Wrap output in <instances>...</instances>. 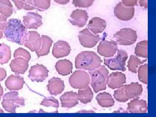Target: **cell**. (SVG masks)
Returning <instances> with one entry per match:
<instances>
[{"instance_id":"obj_42","label":"cell","mask_w":156,"mask_h":117,"mask_svg":"<svg viewBox=\"0 0 156 117\" xmlns=\"http://www.w3.org/2000/svg\"><path fill=\"white\" fill-rule=\"evenodd\" d=\"M4 113V111L2 109L0 108V113Z\"/></svg>"},{"instance_id":"obj_7","label":"cell","mask_w":156,"mask_h":117,"mask_svg":"<svg viewBox=\"0 0 156 117\" xmlns=\"http://www.w3.org/2000/svg\"><path fill=\"white\" fill-rule=\"evenodd\" d=\"M115 40L118 44L129 46L134 44L137 40L136 31L132 29H122L117 32L114 35Z\"/></svg>"},{"instance_id":"obj_2","label":"cell","mask_w":156,"mask_h":117,"mask_svg":"<svg viewBox=\"0 0 156 117\" xmlns=\"http://www.w3.org/2000/svg\"><path fill=\"white\" fill-rule=\"evenodd\" d=\"M5 34L9 41L20 45L23 44L26 36L25 27L20 20L16 19L9 20Z\"/></svg>"},{"instance_id":"obj_15","label":"cell","mask_w":156,"mask_h":117,"mask_svg":"<svg viewBox=\"0 0 156 117\" xmlns=\"http://www.w3.org/2000/svg\"><path fill=\"white\" fill-rule=\"evenodd\" d=\"M28 62L25 58L17 57L11 61L10 67L11 71L16 74H23L28 69Z\"/></svg>"},{"instance_id":"obj_26","label":"cell","mask_w":156,"mask_h":117,"mask_svg":"<svg viewBox=\"0 0 156 117\" xmlns=\"http://www.w3.org/2000/svg\"><path fill=\"white\" fill-rule=\"evenodd\" d=\"M43 40L42 47L36 52L37 56L38 57L48 55L50 52V48L53 43V41L51 38L47 36H43Z\"/></svg>"},{"instance_id":"obj_32","label":"cell","mask_w":156,"mask_h":117,"mask_svg":"<svg viewBox=\"0 0 156 117\" xmlns=\"http://www.w3.org/2000/svg\"><path fill=\"white\" fill-rule=\"evenodd\" d=\"M41 105L47 107H53L57 108L59 106L58 100L53 97L45 98L41 102Z\"/></svg>"},{"instance_id":"obj_11","label":"cell","mask_w":156,"mask_h":117,"mask_svg":"<svg viewBox=\"0 0 156 117\" xmlns=\"http://www.w3.org/2000/svg\"><path fill=\"white\" fill-rule=\"evenodd\" d=\"M117 50L118 44L113 41H101L97 48L98 53L99 55L108 58L114 56Z\"/></svg>"},{"instance_id":"obj_1","label":"cell","mask_w":156,"mask_h":117,"mask_svg":"<svg viewBox=\"0 0 156 117\" xmlns=\"http://www.w3.org/2000/svg\"><path fill=\"white\" fill-rule=\"evenodd\" d=\"M102 62L100 56L95 52L84 51L76 57L75 67L77 69L92 71L100 67Z\"/></svg>"},{"instance_id":"obj_30","label":"cell","mask_w":156,"mask_h":117,"mask_svg":"<svg viewBox=\"0 0 156 117\" xmlns=\"http://www.w3.org/2000/svg\"><path fill=\"white\" fill-rule=\"evenodd\" d=\"M24 22L27 27L29 29H37L42 25L41 18L37 16H32L26 17Z\"/></svg>"},{"instance_id":"obj_9","label":"cell","mask_w":156,"mask_h":117,"mask_svg":"<svg viewBox=\"0 0 156 117\" xmlns=\"http://www.w3.org/2000/svg\"><path fill=\"white\" fill-rule=\"evenodd\" d=\"M78 37L81 45L87 48H93L101 40L98 35L92 33L87 28L80 32Z\"/></svg>"},{"instance_id":"obj_36","label":"cell","mask_w":156,"mask_h":117,"mask_svg":"<svg viewBox=\"0 0 156 117\" xmlns=\"http://www.w3.org/2000/svg\"><path fill=\"white\" fill-rule=\"evenodd\" d=\"M7 76V73L5 69L2 68H0V81H3Z\"/></svg>"},{"instance_id":"obj_28","label":"cell","mask_w":156,"mask_h":117,"mask_svg":"<svg viewBox=\"0 0 156 117\" xmlns=\"http://www.w3.org/2000/svg\"><path fill=\"white\" fill-rule=\"evenodd\" d=\"M148 42L143 41L137 43L135 48V54L139 57L147 58L148 57Z\"/></svg>"},{"instance_id":"obj_39","label":"cell","mask_w":156,"mask_h":117,"mask_svg":"<svg viewBox=\"0 0 156 117\" xmlns=\"http://www.w3.org/2000/svg\"><path fill=\"white\" fill-rule=\"evenodd\" d=\"M3 93H4L3 89L2 86H1V84H0V101L1 100L2 97Z\"/></svg>"},{"instance_id":"obj_16","label":"cell","mask_w":156,"mask_h":117,"mask_svg":"<svg viewBox=\"0 0 156 117\" xmlns=\"http://www.w3.org/2000/svg\"><path fill=\"white\" fill-rule=\"evenodd\" d=\"M128 110L131 113H146L147 103L145 100L135 98L128 103Z\"/></svg>"},{"instance_id":"obj_6","label":"cell","mask_w":156,"mask_h":117,"mask_svg":"<svg viewBox=\"0 0 156 117\" xmlns=\"http://www.w3.org/2000/svg\"><path fill=\"white\" fill-rule=\"evenodd\" d=\"M128 58V53L123 50H118L116 56L113 58H104V64L112 70L126 71V62Z\"/></svg>"},{"instance_id":"obj_20","label":"cell","mask_w":156,"mask_h":117,"mask_svg":"<svg viewBox=\"0 0 156 117\" xmlns=\"http://www.w3.org/2000/svg\"><path fill=\"white\" fill-rule=\"evenodd\" d=\"M64 88V81L60 78H53L48 81V89L51 95H59L63 92Z\"/></svg>"},{"instance_id":"obj_5","label":"cell","mask_w":156,"mask_h":117,"mask_svg":"<svg viewBox=\"0 0 156 117\" xmlns=\"http://www.w3.org/2000/svg\"><path fill=\"white\" fill-rule=\"evenodd\" d=\"M2 104L6 111L15 113L17 108L24 106L25 100L23 98L19 97L18 92L12 91L4 95Z\"/></svg>"},{"instance_id":"obj_38","label":"cell","mask_w":156,"mask_h":117,"mask_svg":"<svg viewBox=\"0 0 156 117\" xmlns=\"http://www.w3.org/2000/svg\"><path fill=\"white\" fill-rule=\"evenodd\" d=\"M147 0H139V3L140 6L144 9H147Z\"/></svg>"},{"instance_id":"obj_23","label":"cell","mask_w":156,"mask_h":117,"mask_svg":"<svg viewBox=\"0 0 156 117\" xmlns=\"http://www.w3.org/2000/svg\"><path fill=\"white\" fill-rule=\"evenodd\" d=\"M55 68L59 74L63 76H67L72 71L73 63L68 59H61L56 62Z\"/></svg>"},{"instance_id":"obj_22","label":"cell","mask_w":156,"mask_h":117,"mask_svg":"<svg viewBox=\"0 0 156 117\" xmlns=\"http://www.w3.org/2000/svg\"><path fill=\"white\" fill-rule=\"evenodd\" d=\"M106 27V21L98 17L92 18L88 24L89 30L95 34L103 32Z\"/></svg>"},{"instance_id":"obj_8","label":"cell","mask_w":156,"mask_h":117,"mask_svg":"<svg viewBox=\"0 0 156 117\" xmlns=\"http://www.w3.org/2000/svg\"><path fill=\"white\" fill-rule=\"evenodd\" d=\"M69 83L71 86L74 89H83L90 84V76L85 71H75L70 77Z\"/></svg>"},{"instance_id":"obj_19","label":"cell","mask_w":156,"mask_h":117,"mask_svg":"<svg viewBox=\"0 0 156 117\" xmlns=\"http://www.w3.org/2000/svg\"><path fill=\"white\" fill-rule=\"evenodd\" d=\"M60 101L62 107H73L79 103L77 93L73 91L65 92L60 97Z\"/></svg>"},{"instance_id":"obj_17","label":"cell","mask_w":156,"mask_h":117,"mask_svg":"<svg viewBox=\"0 0 156 117\" xmlns=\"http://www.w3.org/2000/svg\"><path fill=\"white\" fill-rule=\"evenodd\" d=\"M89 16L87 11L83 10H76L71 15L70 22L73 25L79 27H83L86 25Z\"/></svg>"},{"instance_id":"obj_13","label":"cell","mask_w":156,"mask_h":117,"mask_svg":"<svg viewBox=\"0 0 156 117\" xmlns=\"http://www.w3.org/2000/svg\"><path fill=\"white\" fill-rule=\"evenodd\" d=\"M24 45L32 52L40 50L41 45V39L40 35L34 31L29 32L24 39Z\"/></svg>"},{"instance_id":"obj_37","label":"cell","mask_w":156,"mask_h":117,"mask_svg":"<svg viewBox=\"0 0 156 117\" xmlns=\"http://www.w3.org/2000/svg\"><path fill=\"white\" fill-rule=\"evenodd\" d=\"M6 25V19L0 17V29L4 30L5 28Z\"/></svg>"},{"instance_id":"obj_4","label":"cell","mask_w":156,"mask_h":117,"mask_svg":"<svg viewBox=\"0 0 156 117\" xmlns=\"http://www.w3.org/2000/svg\"><path fill=\"white\" fill-rule=\"evenodd\" d=\"M91 77V86L95 93L106 89L107 81L109 71L106 67L101 66L98 68L89 71Z\"/></svg>"},{"instance_id":"obj_24","label":"cell","mask_w":156,"mask_h":117,"mask_svg":"<svg viewBox=\"0 0 156 117\" xmlns=\"http://www.w3.org/2000/svg\"><path fill=\"white\" fill-rule=\"evenodd\" d=\"M98 103L104 108L111 107L115 104V101L111 95L106 92L99 93L96 97Z\"/></svg>"},{"instance_id":"obj_25","label":"cell","mask_w":156,"mask_h":117,"mask_svg":"<svg viewBox=\"0 0 156 117\" xmlns=\"http://www.w3.org/2000/svg\"><path fill=\"white\" fill-rule=\"evenodd\" d=\"M77 94L79 100L84 104L91 102L93 97V92L89 86L83 89H79Z\"/></svg>"},{"instance_id":"obj_33","label":"cell","mask_w":156,"mask_h":117,"mask_svg":"<svg viewBox=\"0 0 156 117\" xmlns=\"http://www.w3.org/2000/svg\"><path fill=\"white\" fill-rule=\"evenodd\" d=\"M14 58L17 57H21L25 58L28 62L31 59V55L30 53H29L28 51L26 50L23 49V48H19L15 50L14 54Z\"/></svg>"},{"instance_id":"obj_21","label":"cell","mask_w":156,"mask_h":117,"mask_svg":"<svg viewBox=\"0 0 156 117\" xmlns=\"http://www.w3.org/2000/svg\"><path fill=\"white\" fill-rule=\"evenodd\" d=\"M24 83V79L22 77L11 75L7 78L5 85L9 90L15 91L22 89Z\"/></svg>"},{"instance_id":"obj_29","label":"cell","mask_w":156,"mask_h":117,"mask_svg":"<svg viewBox=\"0 0 156 117\" xmlns=\"http://www.w3.org/2000/svg\"><path fill=\"white\" fill-rule=\"evenodd\" d=\"M146 61V60H141L136 56L131 55L128 62V70L131 72L136 73L137 68L139 65L143 64Z\"/></svg>"},{"instance_id":"obj_35","label":"cell","mask_w":156,"mask_h":117,"mask_svg":"<svg viewBox=\"0 0 156 117\" xmlns=\"http://www.w3.org/2000/svg\"><path fill=\"white\" fill-rule=\"evenodd\" d=\"M124 5L129 7H134L137 4L138 0H121Z\"/></svg>"},{"instance_id":"obj_41","label":"cell","mask_w":156,"mask_h":117,"mask_svg":"<svg viewBox=\"0 0 156 117\" xmlns=\"http://www.w3.org/2000/svg\"><path fill=\"white\" fill-rule=\"evenodd\" d=\"M3 34L2 32L0 31V39L2 38V37Z\"/></svg>"},{"instance_id":"obj_14","label":"cell","mask_w":156,"mask_h":117,"mask_svg":"<svg viewBox=\"0 0 156 117\" xmlns=\"http://www.w3.org/2000/svg\"><path fill=\"white\" fill-rule=\"evenodd\" d=\"M126 82V76L121 72L112 73L108 76L107 84L109 88L112 89H118Z\"/></svg>"},{"instance_id":"obj_3","label":"cell","mask_w":156,"mask_h":117,"mask_svg":"<svg viewBox=\"0 0 156 117\" xmlns=\"http://www.w3.org/2000/svg\"><path fill=\"white\" fill-rule=\"evenodd\" d=\"M118 89L115 91L114 96L116 100L122 102L138 97L143 92L142 86L138 83L123 85Z\"/></svg>"},{"instance_id":"obj_18","label":"cell","mask_w":156,"mask_h":117,"mask_svg":"<svg viewBox=\"0 0 156 117\" xmlns=\"http://www.w3.org/2000/svg\"><path fill=\"white\" fill-rule=\"evenodd\" d=\"M70 50V47L68 43L60 41L54 44L52 54L56 58H62L67 56Z\"/></svg>"},{"instance_id":"obj_27","label":"cell","mask_w":156,"mask_h":117,"mask_svg":"<svg viewBox=\"0 0 156 117\" xmlns=\"http://www.w3.org/2000/svg\"><path fill=\"white\" fill-rule=\"evenodd\" d=\"M11 50L10 47L5 44H0V64L8 63L11 58Z\"/></svg>"},{"instance_id":"obj_40","label":"cell","mask_w":156,"mask_h":117,"mask_svg":"<svg viewBox=\"0 0 156 117\" xmlns=\"http://www.w3.org/2000/svg\"><path fill=\"white\" fill-rule=\"evenodd\" d=\"M56 1L60 4H64L67 3L69 0H56Z\"/></svg>"},{"instance_id":"obj_12","label":"cell","mask_w":156,"mask_h":117,"mask_svg":"<svg viewBox=\"0 0 156 117\" xmlns=\"http://www.w3.org/2000/svg\"><path fill=\"white\" fill-rule=\"evenodd\" d=\"M115 16L122 21H128L134 17L135 9L134 7H127L122 2L118 3L114 11Z\"/></svg>"},{"instance_id":"obj_31","label":"cell","mask_w":156,"mask_h":117,"mask_svg":"<svg viewBox=\"0 0 156 117\" xmlns=\"http://www.w3.org/2000/svg\"><path fill=\"white\" fill-rule=\"evenodd\" d=\"M138 79L143 83H148V65L145 64L140 66L138 70Z\"/></svg>"},{"instance_id":"obj_10","label":"cell","mask_w":156,"mask_h":117,"mask_svg":"<svg viewBox=\"0 0 156 117\" xmlns=\"http://www.w3.org/2000/svg\"><path fill=\"white\" fill-rule=\"evenodd\" d=\"M49 70L42 64H37L31 66L28 77L32 82H42L48 76Z\"/></svg>"},{"instance_id":"obj_34","label":"cell","mask_w":156,"mask_h":117,"mask_svg":"<svg viewBox=\"0 0 156 117\" xmlns=\"http://www.w3.org/2000/svg\"><path fill=\"white\" fill-rule=\"evenodd\" d=\"M95 0H73V3L76 7L87 8L93 5Z\"/></svg>"}]
</instances>
